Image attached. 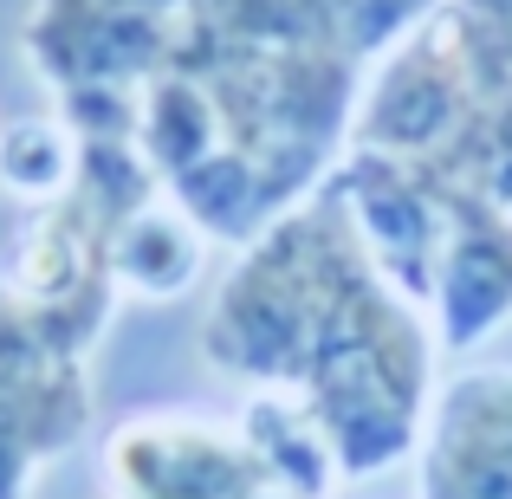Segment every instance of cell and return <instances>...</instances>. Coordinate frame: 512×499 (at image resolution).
Instances as JSON below:
<instances>
[{"instance_id":"cell-1","label":"cell","mask_w":512,"mask_h":499,"mask_svg":"<svg viewBox=\"0 0 512 499\" xmlns=\"http://www.w3.org/2000/svg\"><path fill=\"white\" fill-rule=\"evenodd\" d=\"M435 325L376 273L338 188L234 247L201 318V363L312 409L344 487L409 461L435 402Z\"/></svg>"},{"instance_id":"cell-2","label":"cell","mask_w":512,"mask_h":499,"mask_svg":"<svg viewBox=\"0 0 512 499\" xmlns=\"http://www.w3.org/2000/svg\"><path fill=\"white\" fill-rule=\"evenodd\" d=\"M512 98V0H441L376 59L357 111V150L402 156L480 195L487 137Z\"/></svg>"},{"instance_id":"cell-3","label":"cell","mask_w":512,"mask_h":499,"mask_svg":"<svg viewBox=\"0 0 512 499\" xmlns=\"http://www.w3.org/2000/svg\"><path fill=\"white\" fill-rule=\"evenodd\" d=\"M91 428V357L52 344L0 286V499H26Z\"/></svg>"},{"instance_id":"cell-4","label":"cell","mask_w":512,"mask_h":499,"mask_svg":"<svg viewBox=\"0 0 512 499\" xmlns=\"http://www.w3.org/2000/svg\"><path fill=\"white\" fill-rule=\"evenodd\" d=\"M182 0H33L20 20V59L52 98L143 91L175 46Z\"/></svg>"},{"instance_id":"cell-5","label":"cell","mask_w":512,"mask_h":499,"mask_svg":"<svg viewBox=\"0 0 512 499\" xmlns=\"http://www.w3.org/2000/svg\"><path fill=\"white\" fill-rule=\"evenodd\" d=\"M0 286L33 312V325L52 344L91 357L117 305V273H111V221L91 208L85 195H59L46 208H26L20 240H13V266Z\"/></svg>"},{"instance_id":"cell-6","label":"cell","mask_w":512,"mask_h":499,"mask_svg":"<svg viewBox=\"0 0 512 499\" xmlns=\"http://www.w3.org/2000/svg\"><path fill=\"white\" fill-rule=\"evenodd\" d=\"M104 487L111 499H253L266 493V467L240 422L143 409L104 441Z\"/></svg>"},{"instance_id":"cell-7","label":"cell","mask_w":512,"mask_h":499,"mask_svg":"<svg viewBox=\"0 0 512 499\" xmlns=\"http://www.w3.org/2000/svg\"><path fill=\"white\" fill-rule=\"evenodd\" d=\"M415 499H512V363L435 389L415 441Z\"/></svg>"},{"instance_id":"cell-8","label":"cell","mask_w":512,"mask_h":499,"mask_svg":"<svg viewBox=\"0 0 512 499\" xmlns=\"http://www.w3.org/2000/svg\"><path fill=\"white\" fill-rule=\"evenodd\" d=\"M422 312L441 350H480L512 325V214L500 201L454 195Z\"/></svg>"},{"instance_id":"cell-9","label":"cell","mask_w":512,"mask_h":499,"mask_svg":"<svg viewBox=\"0 0 512 499\" xmlns=\"http://www.w3.org/2000/svg\"><path fill=\"white\" fill-rule=\"evenodd\" d=\"M208 253H214L208 227L169 188L111 227V273H117V292H130V299H182V292H195L201 273H208Z\"/></svg>"},{"instance_id":"cell-10","label":"cell","mask_w":512,"mask_h":499,"mask_svg":"<svg viewBox=\"0 0 512 499\" xmlns=\"http://www.w3.org/2000/svg\"><path fill=\"white\" fill-rule=\"evenodd\" d=\"M240 435L247 448L260 454L266 467V493L279 499H331V487H344L338 474V454H331L325 428L312 422V409L292 396H273V389H253L240 402Z\"/></svg>"},{"instance_id":"cell-11","label":"cell","mask_w":512,"mask_h":499,"mask_svg":"<svg viewBox=\"0 0 512 499\" xmlns=\"http://www.w3.org/2000/svg\"><path fill=\"white\" fill-rule=\"evenodd\" d=\"M72 182H78V137L59 111L0 124V188L20 208H46V201L72 195Z\"/></svg>"},{"instance_id":"cell-12","label":"cell","mask_w":512,"mask_h":499,"mask_svg":"<svg viewBox=\"0 0 512 499\" xmlns=\"http://www.w3.org/2000/svg\"><path fill=\"white\" fill-rule=\"evenodd\" d=\"M0 124H7V117H0Z\"/></svg>"}]
</instances>
